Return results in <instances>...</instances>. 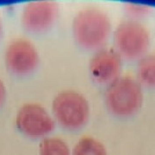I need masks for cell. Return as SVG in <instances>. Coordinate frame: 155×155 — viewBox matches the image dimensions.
I'll use <instances>...</instances> for the list:
<instances>
[{
    "label": "cell",
    "mask_w": 155,
    "mask_h": 155,
    "mask_svg": "<svg viewBox=\"0 0 155 155\" xmlns=\"http://www.w3.org/2000/svg\"><path fill=\"white\" fill-rule=\"evenodd\" d=\"M111 32L108 16L97 8L80 11L73 21V33L76 42L86 49H97L105 44Z\"/></svg>",
    "instance_id": "6da1fadb"
},
{
    "label": "cell",
    "mask_w": 155,
    "mask_h": 155,
    "mask_svg": "<svg viewBox=\"0 0 155 155\" xmlns=\"http://www.w3.org/2000/svg\"><path fill=\"white\" fill-rule=\"evenodd\" d=\"M105 102L108 110L114 114L120 117L131 116L142 105L141 84L130 75L119 76L107 85Z\"/></svg>",
    "instance_id": "7a4b0ae2"
},
{
    "label": "cell",
    "mask_w": 155,
    "mask_h": 155,
    "mask_svg": "<svg viewBox=\"0 0 155 155\" xmlns=\"http://www.w3.org/2000/svg\"><path fill=\"white\" fill-rule=\"evenodd\" d=\"M52 112L57 122L67 129H78L89 118L87 100L76 91L65 90L57 94L52 102Z\"/></svg>",
    "instance_id": "3957f363"
},
{
    "label": "cell",
    "mask_w": 155,
    "mask_h": 155,
    "mask_svg": "<svg viewBox=\"0 0 155 155\" xmlns=\"http://www.w3.org/2000/svg\"><path fill=\"white\" fill-rule=\"evenodd\" d=\"M114 42L120 56L128 59L141 58L148 49L150 35L147 28L140 23L127 20L116 27Z\"/></svg>",
    "instance_id": "277c9868"
},
{
    "label": "cell",
    "mask_w": 155,
    "mask_h": 155,
    "mask_svg": "<svg viewBox=\"0 0 155 155\" xmlns=\"http://www.w3.org/2000/svg\"><path fill=\"white\" fill-rule=\"evenodd\" d=\"M16 126L22 134L31 138L48 135L55 127V121L49 112L37 103H26L17 114Z\"/></svg>",
    "instance_id": "5b68a950"
},
{
    "label": "cell",
    "mask_w": 155,
    "mask_h": 155,
    "mask_svg": "<svg viewBox=\"0 0 155 155\" xmlns=\"http://www.w3.org/2000/svg\"><path fill=\"white\" fill-rule=\"evenodd\" d=\"M39 62L35 45L25 38H17L7 46L5 62L7 68L17 74H26L33 71Z\"/></svg>",
    "instance_id": "8992f818"
},
{
    "label": "cell",
    "mask_w": 155,
    "mask_h": 155,
    "mask_svg": "<svg viewBox=\"0 0 155 155\" xmlns=\"http://www.w3.org/2000/svg\"><path fill=\"white\" fill-rule=\"evenodd\" d=\"M57 13L58 5L54 1H32L23 10L22 24L28 31L33 32L46 31L55 22Z\"/></svg>",
    "instance_id": "52a82bcc"
},
{
    "label": "cell",
    "mask_w": 155,
    "mask_h": 155,
    "mask_svg": "<svg viewBox=\"0 0 155 155\" xmlns=\"http://www.w3.org/2000/svg\"><path fill=\"white\" fill-rule=\"evenodd\" d=\"M121 68V56L110 48L97 50L89 62V71L93 79L99 83L109 84L119 77Z\"/></svg>",
    "instance_id": "ba28073f"
},
{
    "label": "cell",
    "mask_w": 155,
    "mask_h": 155,
    "mask_svg": "<svg viewBox=\"0 0 155 155\" xmlns=\"http://www.w3.org/2000/svg\"><path fill=\"white\" fill-rule=\"evenodd\" d=\"M138 81L147 87H155V54L143 56L137 66Z\"/></svg>",
    "instance_id": "9c48e42d"
},
{
    "label": "cell",
    "mask_w": 155,
    "mask_h": 155,
    "mask_svg": "<svg viewBox=\"0 0 155 155\" xmlns=\"http://www.w3.org/2000/svg\"><path fill=\"white\" fill-rule=\"evenodd\" d=\"M72 155H107L102 143L93 137L84 136L74 145Z\"/></svg>",
    "instance_id": "30bf717a"
},
{
    "label": "cell",
    "mask_w": 155,
    "mask_h": 155,
    "mask_svg": "<svg viewBox=\"0 0 155 155\" xmlns=\"http://www.w3.org/2000/svg\"><path fill=\"white\" fill-rule=\"evenodd\" d=\"M39 155H70V150L61 138L46 137L40 142Z\"/></svg>",
    "instance_id": "8fae6325"
},
{
    "label": "cell",
    "mask_w": 155,
    "mask_h": 155,
    "mask_svg": "<svg viewBox=\"0 0 155 155\" xmlns=\"http://www.w3.org/2000/svg\"><path fill=\"white\" fill-rule=\"evenodd\" d=\"M126 10L133 18H140L148 14L151 8L148 5L141 4H127Z\"/></svg>",
    "instance_id": "7c38bea8"
},
{
    "label": "cell",
    "mask_w": 155,
    "mask_h": 155,
    "mask_svg": "<svg viewBox=\"0 0 155 155\" xmlns=\"http://www.w3.org/2000/svg\"><path fill=\"white\" fill-rule=\"evenodd\" d=\"M5 94H6V90L5 87L4 85V82L0 79V106L3 104L5 99Z\"/></svg>",
    "instance_id": "4fadbf2b"
},
{
    "label": "cell",
    "mask_w": 155,
    "mask_h": 155,
    "mask_svg": "<svg viewBox=\"0 0 155 155\" xmlns=\"http://www.w3.org/2000/svg\"><path fill=\"white\" fill-rule=\"evenodd\" d=\"M1 32H2V21L0 18V35H1Z\"/></svg>",
    "instance_id": "5bb4252c"
}]
</instances>
